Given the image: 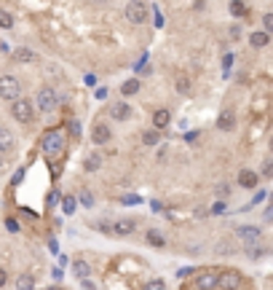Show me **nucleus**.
Here are the masks:
<instances>
[{"mask_svg":"<svg viewBox=\"0 0 273 290\" xmlns=\"http://www.w3.org/2000/svg\"><path fill=\"white\" fill-rule=\"evenodd\" d=\"M65 148H67V137H65V132H62V129H48V132L41 137V151H43L46 158L62 156V153H65Z\"/></svg>","mask_w":273,"mask_h":290,"instance_id":"1","label":"nucleus"},{"mask_svg":"<svg viewBox=\"0 0 273 290\" xmlns=\"http://www.w3.org/2000/svg\"><path fill=\"white\" fill-rule=\"evenodd\" d=\"M0 100L5 102L22 100V83L16 76H0Z\"/></svg>","mask_w":273,"mask_h":290,"instance_id":"2","label":"nucleus"},{"mask_svg":"<svg viewBox=\"0 0 273 290\" xmlns=\"http://www.w3.org/2000/svg\"><path fill=\"white\" fill-rule=\"evenodd\" d=\"M11 116L16 118L19 124H32L35 121V102H30V100H16L14 105H11Z\"/></svg>","mask_w":273,"mask_h":290,"instance_id":"3","label":"nucleus"},{"mask_svg":"<svg viewBox=\"0 0 273 290\" xmlns=\"http://www.w3.org/2000/svg\"><path fill=\"white\" fill-rule=\"evenodd\" d=\"M35 107H38L41 113H54L56 107H59V94H56L51 86H43V89H38Z\"/></svg>","mask_w":273,"mask_h":290,"instance_id":"4","label":"nucleus"},{"mask_svg":"<svg viewBox=\"0 0 273 290\" xmlns=\"http://www.w3.org/2000/svg\"><path fill=\"white\" fill-rule=\"evenodd\" d=\"M147 3H139V0H134V3L126 5V19L132 22V25H145L147 22Z\"/></svg>","mask_w":273,"mask_h":290,"instance_id":"5","label":"nucleus"},{"mask_svg":"<svg viewBox=\"0 0 273 290\" xmlns=\"http://www.w3.org/2000/svg\"><path fill=\"white\" fill-rule=\"evenodd\" d=\"M236 237L249 247V244H257L260 242L263 231H260V226H236Z\"/></svg>","mask_w":273,"mask_h":290,"instance_id":"6","label":"nucleus"},{"mask_svg":"<svg viewBox=\"0 0 273 290\" xmlns=\"http://www.w3.org/2000/svg\"><path fill=\"white\" fill-rule=\"evenodd\" d=\"M220 288L223 290H238L241 288V271H236V269L220 271Z\"/></svg>","mask_w":273,"mask_h":290,"instance_id":"7","label":"nucleus"},{"mask_svg":"<svg viewBox=\"0 0 273 290\" xmlns=\"http://www.w3.org/2000/svg\"><path fill=\"white\" fill-rule=\"evenodd\" d=\"M110 118L113 121H129L132 118V105L126 100H118L110 105Z\"/></svg>","mask_w":273,"mask_h":290,"instance_id":"8","label":"nucleus"},{"mask_svg":"<svg viewBox=\"0 0 273 290\" xmlns=\"http://www.w3.org/2000/svg\"><path fill=\"white\" fill-rule=\"evenodd\" d=\"M196 288L198 290H214V288H220V274H217V271H201V274L196 277Z\"/></svg>","mask_w":273,"mask_h":290,"instance_id":"9","label":"nucleus"},{"mask_svg":"<svg viewBox=\"0 0 273 290\" xmlns=\"http://www.w3.org/2000/svg\"><path fill=\"white\" fill-rule=\"evenodd\" d=\"M136 231V220L132 218H118L113 220V237H129Z\"/></svg>","mask_w":273,"mask_h":290,"instance_id":"10","label":"nucleus"},{"mask_svg":"<svg viewBox=\"0 0 273 290\" xmlns=\"http://www.w3.org/2000/svg\"><path fill=\"white\" fill-rule=\"evenodd\" d=\"M110 137H113V132H110V127L107 124H94V129H91V143L94 145H105V143H110Z\"/></svg>","mask_w":273,"mask_h":290,"instance_id":"11","label":"nucleus"},{"mask_svg":"<svg viewBox=\"0 0 273 290\" xmlns=\"http://www.w3.org/2000/svg\"><path fill=\"white\" fill-rule=\"evenodd\" d=\"M257 183H260V175L254 172V169H241V172H238V185H241V188L254 191Z\"/></svg>","mask_w":273,"mask_h":290,"instance_id":"12","label":"nucleus"},{"mask_svg":"<svg viewBox=\"0 0 273 290\" xmlns=\"http://www.w3.org/2000/svg\"><path fill=\"white\" fill-rule=\"evenodd\" d=\"M169 124H172V113H169L166 107H158V110L153 113V129H156V132H163Z\"/></svg>","mask_w":273,"mask_h":290,"instance_id":"13","label":"nucleus"},{"mask_svg":"<svg viewBox=\"0 0 273 290\" xmlns=\"http://www.w3.org/2000/svg\"><path fill=\"white\" fill-rule=\"evenodd\" d=\"M233 127H236V113H233L230 107H225L217 116V129L220 132H233Z\"/></svg>","mask_w":273,"mask_h":290,"instance_id":"14","label":"nucleus"},{"mask_svg":"<svg viewBox=\"0 0 273 290\" xmlns=\"http://www.w3.org/2000/svg\"><path fill=\"white\" fill-rule=\"evenodd\" d=\"M16 148V137L8 127H0V153H11Z\"/></svg>","mask_w":273,"mask_h":290,"instance_id":"15","label":"nucleus"},{"mask_svg":"<svg viewBox=\"0 0 273 290\" xmlns=\"http://www.w3.org/2000/svg\"><path fill=\"white\" fill-rule=\"evenodd\" d=\"M271 43V35L265 30H257V32H249V46L252 49H265Z\"/></svg>","mask_w":273,"mask_h":290,"instance_id":"16","label":"nucleus"},{"mask_svg":"<svg viewBox=\"0 0 273 290\" xmlns=\"http://www.w3.org/2000/svg\"><path fill=\"white\" fill-rule=\"evenodd\" d=\"M72 277H78V280H89L91 277V266L86 264L83 258H78V261H72Z\"/></svg>","mask_w":273,"mask_h":290,"instance_id":"17","label":"nucleus"},{"mask_svg":"<svg viewBox=\"0 0 273 290\" xmlns=\"http://www.w3.org/2000/svg\"><path fill=\"white\" fill-rule=\"evenodd\" d=\"M244 253H247L249 261H263L265 255H268V247L257 242V244H249V247H244Z\"/></svg>","mask_w":273,"mask_h":290,"instance_id":"18","label":"nucleus"},{"mask_svg":"<svg viewBox=\"0 0 273 290\" xmlns=\"http://www.w3.org/2000/svg\"><path fill=\"white\" fill-rule=\"evenodd\" d=\"M145 242L150 244V247H163V244H166V237H163L158 229H147L145 231Z\"/></svg>","mask_w":273,"mask_h":290,"instance_id":"19","label":"nucleus"},{"mask_svg":"<svg viewBox=\"0 0 273 290\" xmlns=\"http://www.w3.org/2000/svg\"><path fill=\"white\" fill-rule=\"evenodd\" d=\"M14 59H16V62H24V65H30V62L38 59V54H35L32 49H24V46H22V49L14 51Z\"/></svg>","mask_w":273,"mask_h":290,"instance_id":"20","label":"nucleus"},{"mask_svg":"<svg viewBox=\"0 0 273 290\" xmlns=\"http://www.w3.org/2000/svg\"><path fill=\"white\" fill-rule=\"evenodd\" d=\"M16 290H35V277L32 274H19L16 277Z\"/></svg>","mask_w":273,"mask_h":290,"instance_id":"21","label":"nucleus"},{"mask_svg":"<svg viewBox=\"0 0 273 290\" xmlns=\"http://www.w3.org/2000/svg\"><path fill=\"white\" fill-rule=\"evenodd\" d=\"M139 86H142V83L136 81V78H129V81L121 83V94H123V97H132V94L139 92Z\"/></svg>","mask_w":273,"mask_h":290,"instance_id":"22","label":"nucleus"},{"mask_svg":"<svg viewBox=\"0 0 273 290\" xmlns=\"http://www.w3.org/2000/svg\"><path fill=\"white\" fill-rule=\"evenodd\" d=\"M228 11H230L233 19H244V16L249 14V5L247 3H230V5H228Z\"/></svg>","mask_w":273,"mask_h":290,"instance_id":"23","label":"nucleus"},{"mask_svg":"<svg viewBox=\"0 0 273 290\" xmlns=\"http://www.w3.org/2000/svg\"><path fill=\"white\" fill-rule=\"evenodd\" d=\"M158 143H161V132H156V129H150V132H145V134H142V145L156 148Z\"/></svg>","mask_w":273,"mask_h":290,"instance_id":"24","label":"nucleus"},{"mask_svg":"<svg viewBox=\"0 0 273 290\" xmlns=\"http://www.w3.org/2000/svg\"><path fill=\"white\" fill-rule=\"evenodd\" d=\"M99 167H102V158L96 156V153H91V156L83 158V169H86V172H96Z\"/></svg>","mask_w":273,"mask_h":290,"instance_id":"25","label":"nucleus"},{"mask_svg":"<svg viewBox=\"0 0 273 290\" xmlns=\"http://www.w3.org/2000/svg\"><path fill=\"white\" fill-rule=\"evenodd\" d=\"M91 229H96L99 234L113 237V220H91Z\"/></svg>","mask_w":273,"mask_h":290,"instance_id":"26","label":"nucleus"},{"mask_svg":"<svg viewBox=\"0 0 273 290\" xmlns=\"http://www.w3.org/2000/svg\"><path fill=\"white\" fill-rule=\"evenodd\" d=\"M78 207V199L75 196H62V212L65 215H72Z\"/></svg>","mask_w":273,"mask_h":290,"instance_id":"27","label":"nucleus"},{"mask_svg":"<svg viewBox=\"0 0 273 290\" xmlns=\"http://www.w3.org/2000/svg\"><path fill=\"white\" fill-rule=\"evenodd\" d=\"M260 178H265V180H271V178H273V153L263 161V172H260Z\"/></svg>","mask_w":273,"mask_h":290,"instance_id":"28","label":"nucleus"},{"mask_svg":"<svg viewBox=\"0 0 273 290\" xmlns=\"http://www.w3.org/2000/svg\"><path fill=\"white\" fill-rule=\"evenodd\" d=\"M145 290H166V282H163L161 277H153V280H147Z\"/></svg>","mask_w":273,"mask_h":290,"instance_id":"29","label":"nucleus"},{"mask_svg":"<svg viewBox=\"0 0 273 290\" xmlns=\"http://www.w3.org/2000/svg\"><path fill=\"white\" fill-rule=\"evenodd\" d=\"M0 27H3V30H11V27H14V16H11L8 11H0Z\"/></svg>","mask_w":273,"mask_h":290,"instance_id":"30","label":"nucleus"},{"mask_svg":"<svg viewBox=\"0 0 273 290\" xmlns=\"http://www.w3.org/2000/svg\"><path fill=\"white\" fill-rule=\"evenodd\" d=\"M78 202H81L86 210H91V207H94V196H91V191H83L81 196H78Z\"/></svg>","mask_w":273,"mask_h":290,"instance_id":"31","label":"nucleus"},{"mask_svg":"<svg viewBox=\"0 0 273 290\" xmlns=\"http://www.w3.org/2000/svg\"><path fill=\"white\" fill-rule=\"evenodd\" d=\"M190 89H193V86H190V81L180 76V78H177V92H180V94H190Z\"/></svg>","mask_w":273,"mask_h":290,"instance_id":"32","label":"nucleus"},{"mask_svg":"<svg viewBox=\"0 0 273 290\" xmlns=\"http://www.w3.org/2000/svg\"><path fill=\"white\" fill-rule=\"evenodd\" d=\"M263 30L268 32V35H273V11H268V14L263 16Z\"/></svg>","mask_w":273,"mask_h":290,"instance_id":"33","label":"nucleus"},{"mask_svg":"<svg viewBox=\"0 0 273 290\" xmlns=\"http://www.w3.org/2000/svg\"><path fill=\"white\" fill-rule=\"evenodd\" d=\"M121 204H129V207H134V204H142V199L136 196V193H126V196H121Z\"/></svg>","mask_w":273,"mask_h":290,"instance_id":"34","label":"nucleus"},{"mask_svg":"<svg viewBox=\"0 0 273 290\" xmlns=\"http://www.w3.org/2000/svg\"><path fill=\"white\" fill-rule=\"evenodd\" d=\"M196 274V266H182V269L177 271V280H187V277Z\"/></svg>","mask_w":273,"mask_h":290,"instance_id":"35","label":"nucleus"},{"mask_svg":"<svg viewBox=\"0 0 273 290\" xmlns=\"http://www.w3.org/2000/svg\"><path fill=\"white\" fill-rule=\"evenodd\" d=\"M70 134L72 137H81V124L78 121H70Z\"/></svg>","mask_w":273,"mask_h":290,"instance_id":"36","label":"nucleus"},{"mask_svg":"<svg viewBox=\"0 0 273 290\" xmlns=\"http://www.w3.org/2000/svg\"><path fill=\"white\" fill-rule=\"evenodd\" d=\"M263 220H265V223H271V220H273V202L268 204V207H265V212H263Z\"/></svg>","mask_w":273,"mask_h":290,"instance_id":"37","label":"nucleus"},{"mask_svg":"<svg viewBox=\"0 0 273 290\" xmlns=\"http://www.w3.org/2000/svg\"><path fill=\"white\" fill-rule=\"evenodd\" d=\"M212 215H225V204H223V202L212 204Z\"/></svg>","mask_w":273,"mask_h":290,"instance_id":"38","label":"nucleus"},{"mask_svg":"<svg viewBox=\"0 0 273 290\" xmlns=\"http://www.w3.org/2000/svg\"><path fill=\"white\" fill-rule=\"evenodd\" d=\"M233 59H236V56H233V54H225V59H223V67H225V73H228V70H230Z\"/></svg>","mask_w":273,"mask_h":290,"instance_id":"39","label":"nucleus"},{"mask_svg":"<svg viewBox=\"0 0 273 290\" xmlns=\"http://www.w3.org/2000/svg\"><path fill=\"white\" fill-rule=\"evenodd\" d=\"M265 196H268V193H265V191H257V193H254V199H252V204H260V202H263ZM252 204H249V207H252Z\"/></svg>","mask_w":273,"mask_h":290,"instance_id":"40","label":"nucleus"},{"mask_svg":"<svg viewBox=\"0 0 273 290\" xmlns=\"http://www.w3.org/2000/svg\"><path fill=\"white\" fill-rule=\"evenodd\" d=\"M153 11H156V27H163V16H161V11H158V5H153Z\"/></svg>","mask_w":273,"mask_h":290,"instance_id":"41","label":"nucleus"},{"mask_svg":"<svg viewBox=\"0 0 273 290\" xmlns=\"http://www.w3.org/2000/svg\"><path fill=\"white\" fill-rule=\"evenodd\" d=\"M230 38H241V27H238V25L230 27Z\"/></svg>","mask_w":273,"mask_h":290,"instance_id":"42","label":"nucleus"},{"mask_svg":"<svg viewBox=\"0 0 273 290\" xmlns=\"http://www.w3.org/2000/svg\"><path fill=\"white\" fill-rule=\"evenodd\" d=\"M145 62H147V54H142V56H139V62L134 65V70H142V67H145Z\"/></svg>","mask_w":273,"mask_h":290,"instance_id":"43","label":"nucleus"},{"mask_svg":"<svg viewBox=\"0 0 273 290\" xmlns=\"http://www.w3.org/2000/svg\"><path fill=\"white\" fill-rule=\"evenodd\" d=\"M5 226H8V231H19V223H16V220H5Z\"/></svg>","mask_w":273,"mask_h":290,"instance_id":"44","label":"nucleus"},{"mask_svg":"<svg viewBox=\"0 0 273 290\" xmlns=\"http://www.w3.org/2000/svg\"><path fill=\"white\" fill-rule=\"evenodd\" d=\"M105 97H107V86L96 89V100H105Z\"/></svg>","mask_w":273,"mask_h":290,"instance_id":"45","label":"nucleus"},{"mask_svg":"<svg viewBox=\"0 0 273 290\" xmlns=\"http://www.w3.org/2000/svg\"><path fill=\"white\" fill-rule=\"evenodd\" d=\"M5 282H8V274H5V271H3V269H0V288H3V285H5Z\"/></svg>","mask_w":273,"mask_h":290,"instance_id":"46","label":"nucleus"},{"mask_svg":"<svg viewBox=\"0 0 273 290\" xmlns=\"http://www.w3.org/2000/svg\"><path fill=\"white\" fill-rule=\"evenodd\" d=\"M196 137H198V132H187V134H185V140H187V143H193Z\"/></svg>","mask_w":273,"mask_h":290,"instance_id":"47","label":"nucleus"},{"mask_svg":"<svg viewBox=\"0 0 273 290\" xmlns=\"http://www.w3.org/2000/svg\"><path fill=\"white\" fill-rule=\"evenodd\" d=\"M217 196H228V185H220V188H217Z\"/></svg>","mask_w":273,"mask_h":290,"instance_id":"48","label":"nucleus"},{"mask_svg":"<svg viewBox=\"0 0 273 290\" xmlns=\"http://www.w3.org/2000/svg\"><path fill=\"white\" fill-rule=\"evenodd\" d=\"M81 288H83V290H94V285H91L89 280H83V282H81Z\"/></svg>","mask_w":273,"mask_h":290,"instance_id":"49","label":"nucleus"},{"mask_svg":"<svg viewBox=\"0 0 273 290\" xmlns=\"http://www.w3.org/2000/svg\"><path fill=\"white\" fill-rule=\"evenodd\" d=\"M48 290H59V288H48Z\"/></svg>","mask_w":273,"mask_h":290,"instance_id":"50","label":"nucleus"},{"mask_svg":"<svg viewBox=\"0 0 273 290\" xmlns=\"http://www.w3.org/2000/svg\"><path fill=\"white\" fill-rule=\"evenodd\" d=\"M271 148H273V140H271Z\"/></svg>","mask_w":273,"mask_h":290,"instance_id":"51","label":"nucleus"}]
</instances>
